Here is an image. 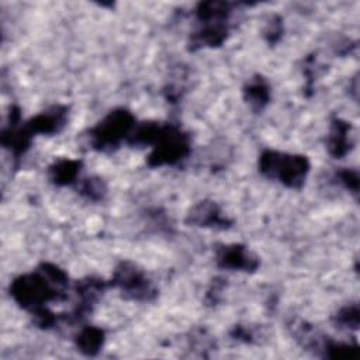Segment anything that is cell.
<instances>
[{"instance_id":"11","label":"cell","mask_w":360,"mask_h":360,"mask_svg":"<svg viewBox=\"0 0 360 360\" xmlns=\"http://www.w3.org/2000/svg\"><path fill=\"white\" fill-rule=\"evenodd\" d=\"M338 319L345 325L353 324L356 327L357 325V308H346V310H343L338 315Z\"/></svg>"},{"instance_id":"1","label":"cell","mask_w":360,"mask_h":360,"mask_svg":"<svg viewBox=\"0 0 360 360\" xmlns=\"http://www.w3.org/2000/svg\"><path fill=\"white\" fill-rule=\"evenodd\" d=\"M259 169L265 176L277 179L289 187H300L305 180L310 165L305 156L267 151L260 158Z\"/></svg>"},{"instance_id":"6","label":"cell","mask_w":360,"mask_h":360,"mask_svg":"<svg viewBox=\"0 0 360 360\" xmlns=\"http://www.w3.org/2000/svg\"><path fill=\"white\" fill-rule=\"evenodd\" d=\"M269 86L260 77L252 79L245 89V99L255 110H260L269 102Z\"/></svg>"},{"instance_id":"3","label":"cell","mask_w":360,"mask_h":360,"mask_svg":"<svg viewBox=\"0 0 360 360\" xmlns=\"http://www.w3.org/2000/svg\"><path fill=\"white\" fill-rule=\"evenodd\" d=\"M113 285L134 300H149L153 296V289L144 272L129 262L122 263L115 270Z\"/></svg>"},{"instance_id":"5","label":"cell","mask_w":360,"mask_h":360,"mask_svg":"<svg viewBox=\"0 0 360 360\" xmlns=\"http://www.w3.org/2000/svg\"><path fill=\"white\" fill-rule=\"evenodd\" d=\"M189 222L198 224L202 227H209L211 224L214 225H224L227 221L220 217L218 207L214 203H200L197 207H194L189 214Z\"/></svg>"},{"instance_id":"8","label":"cell","mask_w":360,"mask_h":360,"mask_svg":"<svg viewBox=\"0 0 360 360\" xmlns=\"http://www.w3.org/2000/svg\"><path fill=\"white\" fill-rule=\"evenodd\" d=\"M103 345V332L96 328H86L77 337V346L86 354H95Z\"/></svg>"},{"instance_id":"4","label":"cell","mask_w":360,"mask_h":360,"mask_svg":"<svg viewBox=\"0 0 360 360\" xmlns=\"http://www.w3.org/2000/svg\"><path fill=\"white\" fill-rule=\"evenodd\" d=\"M217 262L221 267L239 270H254L258 266L256 258L252 256L247 248L239 245L221 248L217 254Z\"/></svg>"},{"instance_id":"2","label":"cell","mask_w":360,"mask_h":360,"mask_svg":"<svg viewBox=\"0 0 360 360\" xmlns=\"http://www.w3.org/2000/svg\"><path fill=\"white\" fill-rule=\"evenodd\" d=\"M133 122V115L124 110L110 113L95 130H92L93 144L100 149L117 146L120 141L129 135Z\"/></svg>"},{"instance_id":"7","label":"cell","mask_w":360,"mask_h":360,"mask_svg":"<svg viewBox=\"0 0 360 360\" xmlns=\"http://www.w3.org/2000/svg\"><path fill=\"white\" fill-rule=\"evenodd\" d=\"M81 164L76 161H61L51 168V179L57 184H69L75 180Z\"/></svg>"},{"instance_id":"9","label":"cell","mask_w":360,"mask_h":360,"mask_svg":"<svg viewBox=\"0 0 360 360\" xmlns=\"http://www.w3.org/2000/svg\"><path fill=\"white\" fill-rule=\"evenodd\" d=\"M348 126L342 123H335L334 130L330 137V149L335 156H341L346 152V145H348Z\"/></svg>"},{"instance_id":"10","label":"cell","mask_w":360,"mask_h":360,"mask_svg":"<svg viewBox=\"0 0 360 360\" xmlns=\"http://www.w3.org/2000/svg\"><path fill=\"white\" fill-rule=\"evenodd\" d=\"M82 193H85L89 198L99 200L104 196L106 187L100 179H88L82 186Z\"/></svg>"}]
</instances>
